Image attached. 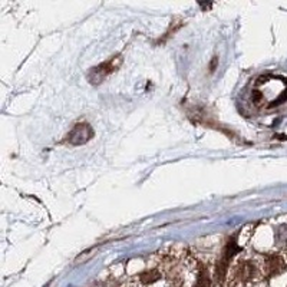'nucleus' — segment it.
<instances>
[{"mask_svg":"<svg viewBox=\"0 0 287 287\" xmlns=\"http://www.w3.org/2000/svg\"><path fill=\"white\" fill-rule=\"evenodd\" d=\"M122 62V58L121 56H114L108 62H105V64H102L100 66L94 68L92 70H90V74H89V80H90V84H95V85H98L100 84L105 78L110 75V74H114L120 65H121Z\"/></svg>","mask_w":287,"mask_h":287,"instance_id":"f257e3e1","label":"nucleus"},{"mask_svg":"<svg viewBox=\"0 0 287 287\" xmlns=\"http://www.w3.org/2000/svg\"><path fill=\"white\" fill-rule=\"evenodd\" d=\"M267 267H268V273H270V274H277V273H280V272L284 268V263L282 262L280 257L270 256V257H268V262H267Z\"/></svg>","mask_w":287,"mask_h":287,"instance_id":"7ed1b4c3","label":"nucleus"},{"mask_svg":"<svg viewBox=\"0 0 287 287\" xmlns=\"http://www.w3.org/2000/svg\"><path fill=\"white\" fill-rule=\"evenodd\" d=\"M92 136H94V130L88 124H78L68 135V141L74 145H82V144L88 142Z\"/></svg>","mask_w":287,"mask_h":287,"instance_id":"f03ea898","label":"nucleus"},{"mask_svg":"<svg viewBox=\"0 0 287 287\" xmlns=\"http://www.w3.org/2000/svg\"><path fill=\"white\" fill-rule=\"evenodd\" d=\"M196 287H210V278H208V274L206 273V270L200 272Z\"/></svg>","mask_w":287,"mask_h":287,"instance_id":"20e7f679","label":"nucleus"},{"mask_svg":"<svg viewBox=\"0 0 287 287\" xmlns=\"http://www.w3.org/2000/svg\"><path fill=\"white\" fill-rule=\"evenodd\" d=\"M158 273L156 272H150V273H145V274H142L141 276V280H142L144 283H152V282H155L156 278H158Z\"/></svg>","mask_w":287,"mask_h":287,"instance_id":"39448f33","label":"nucleus"}]
</instances>
